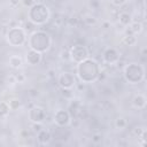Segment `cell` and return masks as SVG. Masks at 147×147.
<instances>
[{"label": "cell", "instance_id": "cell-11", "mask_svg": "<svg viewBox=\"0 0 147 147\" xmlns=\"http://www.w3.org/2000/svg\"><path fill=\"white\" fill-rule=\"evenodd\" d=\"M25 59H26V62L31 65H37L40 63L41 61V53L34 51V49H29L25 54Z\"/></svg>", "mask_w": 147, "mask_h": 147}, {"label": "cell", "instance_id": "cell-3", "mask_svg": "<svg viewBox=\"0 0 147 147\" xmlns=\"http://www.w3.org/2000/svg\"><path fill=\"white\" fill-rule=\"evenodd\" d=\"M49 18V9L41 2H36L29 10V20L36 25L45 24Z\"/></svg>", "mask_w": 147, "mask_h": 147}, {"label": "cell", "instance_id": "cell-20", "mask_svg": "<svg viewBox=\"0 0 147 147\" xmlns=\"http://www.w3.org/2000/svg\"><path fill=\"white\" fill-rule=\"evenodd\" d=\"M37 30V28H36V24L33 23V22H31L30 20L28 21V22H25V24H24V31L25 32H28V33H32V32H34Z\"/></svg>", "mask_w": 147, "mask_h": 147}, {"label": "cell", "instance_id": "cell-13", "mask_svg": "<svg viewBox=\"0 0 147 147\" xmlns=\"http://www.w3.org/2000/svg\"><path fill=\"white\" fill-rule=\"evenodd\" d=\"M51 139H52V134H51V132H49L48 130L41 129V130L37 133V140H38L40 144H42V145L48 144V142L51 141Z\"/></svg>", "mask_w": 147, "mask_h": 147}, {"label": "cell", "instance_id": "cell-38", "mask_svg": "<svg viewBox=\"0 0 147 147\" xmlns=\"http://www.w3.org/2000/svg\"><path fill=\"white\" fill-rule=\"evenodd\" d=\"M2 117H3V116H1V115H0V122H1V119H2Z\"/></svg>", "mask_w": 147, "mask_h": 147}, {"label": "cell", "instance_id": "cell-15", "mask_svg": "<svg viewBox=\"0 0 147 147\" xmlns=\"http://www.w3.org/2000/svg\"><path fill=\"white\" fill-rule=\"evenodd\" d=\"M118 21L123 26H127L132 22V15L127 11H122L118 15Z\"/></svg>", "mask_w": 147, "mask_h": 147}, {"label": "cell", "instance_id": "cell-33", "mask_svg": "<svg viewBox=\"0 0 147 147\" xmlns=\"http://www.w3.org/2000/svg\"><path fill=\"white\" fill-rule=\"evenodd\" d=\"M78 21H79V20H78L77 17H71V18H69V24L76 26V25L78 24Z\"/></svg>", "mask_w": 147, "mask_h": 147}, {"label": "cell", "instance_id": "cell-30", "mask_svg": "<svg viewBox=\"0 0 147 147\" xmlns=\"http://www.w3.org/2000/svg\"><path fill=\"white\" fill-rule=\"evenodd\" d=\"M21 1H22L23 6H25V7H28V8H31V7L36 3L34 0H21Z\"/></svg>", "mask_w": 147, "mask_h": 147}, {"label": "cell", "instance_id": "cell-32", "mask_svg": "<svg viewBox=\"0 0 147 147\" xmlns=\"http://www.w3.org/2000/svg\"><path fill=\"white\" fill-rule=\"evenodd\" d=\"M41 129H42L41 123H33V125H32V130H33L34 132H37V133H38Z\"/></svg>", "mask_w": 147, "mask_h": 147}, {"label": "cell", "instance_id": "cell-6", "mask_svg": "<svg viewBox=\"0 0 147 147\" xmlns=\"http://www.w3.org/2000/svg\"><path fill=\"white\" fill-rule=\"evenodd\" d=\"M70 57H71V61L76 62V63H79L82 61H84L85 59L88 57V51L87 48L84 46V45H74L71 48H70Z\"/></svg>", "mask_w": 147, "mask_h": 147}, {"label": "cell", "instance_id": "cell-8", "mask_svg": "<svg viewBox=\"0 0 147 147\" xmlns=\"http://www.w3.org/2000/svg\"><path fill=\"white\" fill-rule=\"evenodd\" d=\"M71 121V116L69 114L68 110H63V109H59L55 115H54V122L57 126H67Z\"/></svg>", "mask_w": 147, "mask_h": 147}, {"label": "cell", "instance_id": "cell-37", "mask_svg": "<svg viewBox=\"0 0 147 147\" xmlns=\"http://www.w3.org/2000/svg\"><path fill=\"white\" fill-rule=\"evenodd\" d=\"M1 30H2V25L0 24V32H1Z\"/></svg>", "mask_w": 147, "mask_h": 147}, {"label": "cell", "instance_id": "cell-14", "mask_svg": "<svg viewBox=\"0 0 147 147\" xmlns=\"http://www.w3.org/2000/svg\"><path fill=\"white\" fill-rule=\"evenodd\" d=\"M132 106L137 109H144L146 107V98L142 94H137L132 99Z\"/></svg>", "mask_w": 147, "mask_h": 147}, {"label": "cell", "instance_id": "cell-22", "mask_svg": "<svg viewBox=\"0 0 147 147\" xmlns=\"http://www.w3.org/2000/svg\"><path fill=\"white\" fill-rule=\"evenodd\" d=\"M60 59L63 61V62H69L71 61V57H70V52L68 49H62L60 52Z\"/></svg>", "mask_w": 147, "mask_h": 147}, {"label": "cell", "instance_id": "cell-25", "mask_svg": "<svg viewBox=\"0 0 147 147\" xmlns=\"http://www.w3.org/2000/svg\"><path fill=\"white\" fill-rule=\"evenodd\" d=\"M83 21H84V22H85V24H86V25H88V26L94 25V24L96 23V18H95L94 16H91V15H86V16L83 18Z\"/></svg>", "mask_w": 147, "mask_h": 147}, {"label": "cell", "instance_id": "cell-4", "mask_svg": "<svg viewBox=\"0 0 147 147\" xmlns=\"http://www.w3.org/2000/svg\"><path fill=\"white\" fill-rule=\"evenodd\" d=\"M124 77L130 84H137L145 79V68L138 63H130L124 68Z\"/></svg>", "mask_w": 147, "mask_h": 147}, {"label": "cell", "instance_id": "cell-2", "mask_svg": "<svg viewBox=\"0 0 147 147\" xmlns=\"http://www.w3.org/2000/svg\"><path fill=\"white\" fill-rule=\"evenodd\" d=\"M52 44L51 36L45 31H34L31 33L29 39V45L31 49H34L39 53L46 52Z\"/></svg>", "mask_w": 147, "mask_h": 147}, {"label": "cell", "instance_id": "cell-35", "mask_svg": "<svg viewBox=\"0 0 147 147\" xmlns=\"http://www.w3.org/2000/svg\"><path fill=\"white\" fill-rule=\"evenodd\" d=\"M20 2H21V0H9V3H10L13 7L18 6V5H20Z\"/></svg>", "mask_w": 147, "mask_h": 147}, {"label": "cell", "instance_id": "cell-12", "mask_svg": "<svg viewBox=\"0 0 147 147\" xmlns=\"http://www.w3.org/2000/svg\"><path fill=\"white\" fill-rule=\"evenodd\" d=\"M82 110V106H80V102H79V100L78 99H71V101H70V103H69V108H68V111H69V114H70V116H74V117H76L78 114H79V111Z\"/></svg>", "mask_w": 147, "mask_h": 147}, {"label": "cell", "instance_id": "cell-28", "mask_svg": "<svg viewBox=\"0 0 147 147\" xmlns=\"http://www.w3.org/2000/svg\"><path fill=\"white\" fill-rule=\"evenodd\" d=\"M144 131H146L144 127H134V129H133V131H132V133H133L136 137H138V138H139Z\"/></svg>", "mask_w": 147, "mask_h": 147}, {"label": "cell", "instance_id": "cell-19", "mask_svg": "<svg viewBox=\"0 0 147 147\" xmlns=\"http://www.w3.org/2000/svg\"><path fill=\"white\" fill-rule=\"evenodd\" d=\"M126 125H127V122H126L125 118H123V117H117V118L115 119V126H116L117 129L123 130V129L126 127Z\"/></svg>", "mask_w": 147, "mask_h": 147}, {"label": "cell", "instance_id": "cell-36", "mask_svg": "<svg viewBox=\"0 0 147 147\" xmlns=\"http://www.w3.org/2000/svg\"><path fill=\"white\" fill-rule=\"evenodd\" d=\"M30 94L33 95V96H36V95H38V92L36 90H30Z\"/></svg>", "mask_w": 147, "mask_h": 147}, {"label": "cell", "instance_id": "cell-1", "mask_svg": "<svg viewBox=\"0 0 147 147\" xmlns=\"http://www.w3.org/2000/svg\"><path fill=\"white\" fill-rule=\"evenodd\" d=\"M77 74L83 83H91L96 80L100 75L99 64L93 59L87 57L77 64Z\"/></svg>", "mask_w": 147, "mask_h": 147}, {"label": "cell", "instance_id": "cell-24", "mask_svg": "<svg viewBox=\"0 0 147 147\" xmlns=\"http://www.w3.org/2000/svg\"><path fill=\"white\" fill-rule=\"evenodd\" d=\"M9 110H10V109H9L8 103L1 101V102H0V115H1V116H6V115L9 113Z\"/></svg>", "mask_w": 147, "mask_h": 147}, {"label": "cell", "instance_id": "cell-31", "mask_svg": "<svg viewBox=\"0 0 147 147\" xmlns=\"http://www.w3.org/2000/svg\"><path fill=\"white\" fill-rule=\"evenodd\" d=\"M111 3L116 7H122L123 5L126 3V0H111Z\"/></svg>", "mask_w": 147, "mask_h": 147}, {"label": "cell", "instance_id": "cell-5", "mask_svg": "<svg viewBox=\"0 0 147 147\" xmlns=\"http://www.w3.org/2000/svg\"><path fill=\"white\" fill-rule=\"evenodd\" d=\"M25 40H26V36L24 29H21L18 26H14L9 29L7 33V41L9 45L14 47H18L22 46L25 42Z\"/></svg>", "mask_w": 147, "mask_h": 147}, {"label": "cell", "instance_id": "cell-7", "mask_svg": "<svg viewBox=\"0 0 147 147\" xmlns=\"http://www.w3.org/2000/svg\"><path fill=\"white\" fill-rule=\"evenodd\" d=\"M57 83L61 87L63 88H72V86L76 85V80H75V76L71 72L68 71H63L59 75L57 78Z\"/></svg>", "mask_w": 147, "mask_h": 147}, {"label": "cell", "instance_id": "cell-27", "mask_svg": "<svg viewBox=\"0 0 147 147\" xmlns=\"http://www.w3.org/2000/svg\"><path fill=\"white\" fill-rule=\"evenodd\" d=\"M88 5H90V7L92 9H98L100 7V1L99 0H90Z\"/></svg>", "mask_w": 147, "mask_h": 147}, {"label": "cell", "instance_id": "cell-29", "mask_svg": "<svg viewBox=\"0 0 147 147\" xmlns=\"http://www.w3.org/2000/svg\"><path fill=\"white\" fill-rule=\"evenodd\" d=\"M102 140V136L100 134V133H94L93 136H92V141L94 142V144H98V142H100Z\"/></svg>", "mask_w": 147, "mask_h": 147}, {"label": "cell", "instance_id": "cell-10", "mask_svg": "<svg viewBox=\"0 0 147 147\" xmlns=\"http://www.w3.org/2000/svg\"><path fill=\"white\" fill-rule=\"evenodd\" d=\"M103 61L106 63H109V64H115L119 61V55H118V52L110 47V48H107L103 53Z\"/></svg>", "mask_w": 147, "mask_h": 147}, {"label": "cell", "instance_id": "cell-16", "mask_svg": "<svg viewBox=\"0 0 147 147\" xmlns=\"http://www.w3.org/2000/svg\"><path fill=\"white\" fill-rule=\"evenodd\" d=\"M129 29H130V31L133 33V34H138V33H140L141 31H142V24H141V22H137V21H132L129 25Z\"/></svg>", "mask_w": 147, "mask_h": 147}, {"label": "cell", "instance_id": "cell-21", "mask_svg": "<svg viewBox=\"0 0 147 147\" xmlns=\"http://www.w3.org/2000/svg\"><path fill=\"white\" fill-rule=\"evenodd\" d=\"M7 103H8L10 110H16V109H18L20 106H21V102H20L18 99H10Z\"/></svg>", "mask_w": 147, "mask_h": 147}, {"label": "cell", "instance_id": "cell-18", "mask_svg": "<svg viewBox=\"0 0 147 147\" xmlns=\"http://www.w3.org/2000/svg\"><path fill=\"white\" fill-rule=\"evenodd\" d=\"M122 41L126 46H133L137 42V37H136V34H124Z\"/></svg>", "mask_w": 147, "mask_h": 147}, {"label": "cell", "instance_id": "cell-17", "mask_svg": "<svg viewBox=\"0 0 147 147\" xmlns=\"http://www.w3.org/2000/svg\"><path fill=\"white\" fill-rule=\"evenodd\" d=\"M22 63H23V61H22L21 56H18V55H11L9 57V65L14 69L20 68L22 65Z\"/></svg>", "mask_w": 147, "mask_h": 147}, {"label": "cell", "instance_id": "cell-34", "mask_svg": "<svg viewBox=\"0 0 147 147\" xmlns=\"http://www.w3.org/2000/svg\"><path fill=\"white\" fill-rule=\"evenodd\" d=\"M101 26H102L103 29H108V28H110V22H108V21H103V22L101 23Z\"/></svg>", "mask_w": 147, "mask_h": 147}, {"label": "cell", "instance_id": "cell-26", "mask_svg": "<svg viewBox=\"0 0 147 147\" xmlns=\"http://www.w3.org/2000/svg\"><path fill=\"white\" fill-rule=\"evenodd\" d=\"M14 77H15L16 83H24V80H25V76H24V74H22V72L15 74Z\"/></svg>", "mask_w": 147, "mask_h": 147}, {"label": "cell", "instance_id": "cell-23", "mask_svg": "<svg viewBox=\"0 0 147 147\" xmlns=\"http://www.w3.org/2000/svg\"><path fill=\"white\" fill-rule=\"evenodd\" d=\"M61 94H62V96H64L65 99H72V98H74L72 88H63V87H61Z\"/></svg>", "mask_w": 147, "mask_h": 147}, {"label": "cell", "instance_id": "cell-9", "mask_svg": "<svg viewBox=\"0 0 147 147\" xmlns=\"http://www.w3.org/2000/svg\"><path fill=\"white\" fill-rule=\"evenodd\" d=\"M29 116L33 123H42L46 118V113L45 109H42L41 107H33L30 109Z\"/></svg>", "mask_w": 147, "mask_h": 147}]
</instances>
